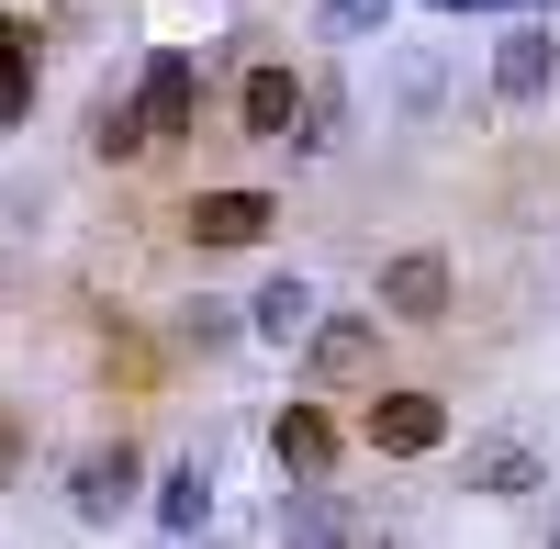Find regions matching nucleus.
<instances>
[{"label": "nucleus", "mask_w": 560, "mask_h": 549, "mask_svg": "<svg viewBox=\"0 0 560 549\" xmlns=\"http://www.w3.org/2000/svg\"><path fill=\"white\" fill-rule=\"evenodd\" d=\"M325 482H337V471H280L269 527H280V538H370V516H359V505H337Z\"/></svg>", "instance_id": "0eeeda50"}, {"label": "nucleus", "mask_w": 560, "mask_h": 549, "mask_svg": "<svg viewBox=\"0 0 560 549\" xmlns=\"http://www.w3.org/2000/svg\"><path fill=\"white\" fill-rule=\"evenodd\" d=\"M12 460H23V416L0 404V482H12Z\"/></svg>", "instance_id": "a211bd4d"}, {"label": "nucleus", "mask_w": 560, "mask_h": 549, "mask_svg": "<svg viewBox=\"0 0 560 549\" xmlns=\"http://www.w3.org/2000/svg\"><path fill=\"white\" fill-rule=\"evenodd\" d=\"M236 135H258V147H314V90L292 79V57H247V79H236Z\"/></svg>", "instance_id": "f257e3e1"}, {"label": "nucleus", "mask_w": 560, "mask_h": 549, "mask_svg": "<svg viewBox=\"0 0 560 549\" xmlns=\"http://www.w3.org/2000/svg\"><path fill=\"white\" fill-rule=\"evenodd\" d=\"M382 314L393 326H448V303H459V281H448V258L438 247H404V258H382Z\"/></svg>", "instance_id": "39448f33"}, {"label": "nucleus", "mask_w": 560, "mask_h": 549, "mask_svg": "<svg viewBox=\"0 0 560 549\" xmlns=\"http://www.w3.org/2000/svg\"><path fill=\"white\" fill-rule=\"evenodd\" d=\"M135 113L158 124V147H179V135L202 124V57L191 45H158V57L135 68Z\"/></svg>", "instance_id": "7ed1b4c3"}, {"label": "nucleus", "mask_w": 560, "mask_h": 549, "mask_svg": "<svg viewBox=\"0 0 560 549\" xmlns=\"http://www.w3.org/2000/svg\"><path fill=\"white\" fill-rule=\"evenodd\" d=\"M179 337H191V348H236V337H247V314H224V303H191V314H179Z\"/></svg>", "instance_id": "f3484780"}, {"label": "nucleus", "mask_w": 560, "mask_h": 549, "mask_svg": "<svg viewBox=\"0 0 560 549\" xmlns=\"http://www.w3.org/2000/svg\"><path fill=\"white\" fill-rule=\"evenodd\" d=\"M303 371H314V393H359L382 371V314H325L303 337Z\"/></svg>", "instance_id": "20e7f679"}, {"label": "nucleus", "mask_w": 560, "mask_h": 549, "mask_svg": "<svg viewBox=\"0 0 560 549\" xmlns=\"http://www.w3.org/2000/svg\"><path fill=\"white\" fill-rule=\"evenodd\" d=\"M516 12H560V0H516Z\"/></svg>", "instance_id": "aec40b11"}, {"label": "nucleus", "mask_w": 560, "mask_h": 549, "mask_svg": "<svg viewBox=\"0 0 560 549\" xmlns=\"http://www.w3.org/2000/svg\"><path fill=\"white\" fill-rule=\"evenodd\" d=\"M337 448H348V437H337V416H325L314 393H292V404L269 416V460H280V471H337Z\"/></svg>", "instance_id": "9d476101"}, {"label": "nucleus", "mask_w": 560, "mask_h": 549, "mask_svg": "<svg viewBox=\"0 0 560 549\" xmlns=\"http://www.w3.org/2000/svg\"><path fill=\"white\" fill-rule=\"evenodd\" d=\"M382 23H393V0H325V12H314V34H337V45L382 34Z\"/></svg>", "instance_id": "dca6fc26"}, {"label": "nucleus", "mask_w": 560, "mask_h": 549, "mask_svg": "<svg viewBox=\"0 0 560 549\" xmlns=\"http://www.w3.org/2000/svg\"><path fill=\"white\" fill-rule=\"evenodd\" d=\"M34 79H45V34L23 12H0V135L34 124Z\"/></svg>", "instance_id": "f8f14e48"}, {"label": "nucleus", "mask_w": 560, "mask_h": 549, "mask_svg": "<svg viewBox=\"0 0 560 549\" xmlns=\"http://www.w3.org/2000/svg\"><path fill=\"white\" fill-rule=\"evenodd\" d=\"M135 482H147V460H135L124 437H113V448H79V460H68V516H79V527H113V516L135 505Z\"/></svg>", "instance_id": "423d86ee"}, {"label": "nucleus", "mask_w": 560, "mask_h": 549, "mask_svg": "<svg viewBox=\"0 0 560 549\" xmlns=\"http://www.w3.org/2000/svg\"><path fill=\"white\" fill-rule=\"evenodd\" d=\"M427 12H516V0H427Z\"/></svg>", "instance_id": "6ab92c4d"}, {"label": "nucleus", "mask_w": 560, "mask_h": 549, "mask_svg": "<svg viewBox=\"0 0 560 549\" xmlns=\"http://www.w3.org/2000/svg\"><path fill=\"white\" fill-rule=\"evenodd\" d=\"M560 90V34H538V23H516V34H493V102H549Z\"/></svg>", "instance_id": "6e6552de"}, {"label": "nucleus", "mask_w": 560, "mask_h": 549, "mask_svg": "<svg viewBox=\"0 0 560 549\" xmlns=\"http://www.w3.org/2000/svg\"><path fill=\"white\" fill-rule=\"evenodd\" d=\"M359 448L370 460H438L448 448V404L438 393H370L359 404Z\"/></svg>", "instance_id": "f03ea898"}, {"label": "nucleus", "mask_w": 560, "mask_h": 549, "mask_svg": "<svg viewBox=\"0 0 560 549\" xmlns=\"http://www.w3.org/2000/svg\"><path fill=\"white\" fill-rule=\"evenodd\" d=\"M314 326H325V303H314V281H303V269H280V281H258V292H247V337L303 348Z\"/></svg>", "instance_id": "9b49d317"}, {"label": "nucleus", "mask_w": 560, "mask_h": 549, "mask_svg": "<svg viewBox=\"0 0 560 549\" xmlns=\"http://www.w3.org/2000/svg\"><path fill=\"white\" fill-rule=\"evenodd\" d=\"M147 516H158V538H202L213 527V471L202 460H168L158 493H147Z\"/></svg>", "instance_id": "ddd939ff"}, {"label": "nucleus", "mask_w": 560, "mask_h": 549, "mask_svg": "<svg viewBox=\"0 0 560 549\" xmlns=\"http://www.w3.org/2000/svg\"><path fill=\"white\" fill-rule=\"evenodd\" d=\"M147 147H158V124L135 113V90H124V102L102 90V102H90V157H102V168H124V157H147Z\"/></svg>", "instance_id": "2eb2a0df"}, {"label": "nucleus", "mask_w": 560, "mask_h": 549, "mask_svg": "<svg viewBox=\"0 0 560 549\" xmlns=\"http://www.w3.org/2000/svg\"><path fill=\"white\" fill-rule=\"evenodd\" d=\"M179 224H191V247H258L269 224H280V202L269 191H191Z\"/></svg>", "instance_id": "1a4fd4ad"}, {"label": "nucleus", "mask_w": 560, "mask_h": 549, "mask_svg": "<svg viewBox=\"0 0 560 549\" xmlns=\"http://www.w3.org/2000/svg\"><path fill=\"white\" fill-rule=\"evenodd\" d=\"M538 482H549V471H538L527 437H482V448H471V493H493V505H527Z\"/></svg>", "instance_id": "4468645a"}]
</instances>
